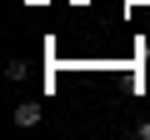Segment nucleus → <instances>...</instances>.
<instances>
[{"label": "nucleus", "instance_id": "obj_3", "mask_svg": "<svg viewBox=\"0 0 150 140\" xmlns=\"http://www.w3.org/2000/svg\"><path fill=\"white\" fill-rule=\"evenodd\" d=\"M145 60H150V45H145Z\"/></svg>", "mask_w": 150, "mask_h": 140}, {"label": "nucleus", "instance_id": "obj_1", "mask_svg": "<svg viewBox=\"0 0 150 140\" xmlns=\"http://www.w3.org/2000/svg\"><path fill=\"white\" fill-rule=\"evenodd\" d=\"M15 125H40V105H15Z\"/></svg>", "mask_w": 150, "mask_h": 140}, {"label": "nucleus", "instance_id": "obj_2", "mask_svg": "<svg viewBox=\"0 0 150 140\" xmlns=\"http://www.w3.org/2000/svg\"><path fill=\"white\" fill-rule=\"evenodd\" d=\"M135 135H140V140H150V120H140V125H135Z\"/></svg>", "mask_w": 150, "mask_h": 140}]
</instances>
